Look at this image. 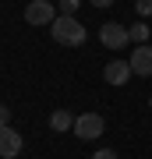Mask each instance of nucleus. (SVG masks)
<instances>
[{
	"label": "nucleus",
	"instance_id": "obj_3",
	"mask_svg": "<svg viewBox=\"0 0 152 159\" xmlns=\"http://www.w3.org/2000/svg\"><path fill=\"white\" fill-rule=\"evenodd\" d=\"M25 21L28 25H53L57 21V7L50 0H32V4L25 7Z\"/></svg>",
	"mask_w": 152,
	"mask_h": 159
},
{
	"label": "nucleus",
	"instance_id": "obj_13",
	"mask_svg": "<svg viewBox=\"0 0 152 159\" xmlns=\"http://www.w3.org/2000/svg\"><path fill=\"white\" fill-rule=\"evenodd\" d=\"M92 159H117V152H113V148H99Z\"/></svg>",
	"mask_w": 152,
	"mask_h": 159
},
{
	"label": "nucleus",
	"instance_id": "obj_1",
	"mask_svg": "<svg viewBox=\"0 0 152 159\" xmlns=\"http://www.w3.org/2000/svg\"><path fill=\"white\" fill-rule=\"evenodd\" d=\"M50 35H53V43H60V46H81L89 39L85 25L74 14H57V21L50 25Z\"/></svg>",
	"mask_w": 152,
	"mask_h": 159
},
{
	"label": "nucleus",
	"instance_id": "obj_9",
	"mask_svg": "<svg viewBox=\"0 0 152 159\" xmlns=\"http://www.w3.org/2000/svg\"><path fill=\"white\" fill-rule=\"evenodd\" d=\"M127 35H131V43H135V46L149 43V25H145V21H135V25L127 29Z\"/></svg>",
	"mask_w": 152,
	"mask_h": 159
},
{
	"label": "nucleus",
	"instance_id": "obj_4",
	"mask_svg": "<svg viewBox=\"0 0 152 159\" xmlns=\"http://www.w3.org/2000/svg\"><path fill=\"white\" fill-rule=\"evenodd\" d=\"M103 127H106V120H103L99 113H81L78 120H74V134L81 138V142H92V138L103 134Z\"/></svg>",
	"mask_w": 152,
	"mask_h": 159
},
{
	"label": "nucleus",
	"instance_id": "obj_14",
	"mask_svg": "<svg viewBox=\"0 0 152 159\" xmlns=\"http://www.w3.org/2000/svg\"><path fill=\"white\" fill-rule=\"evenodd\" d=\"M89 4H92V7H110L113 0H89Z\"/></svg>",
	"mask_w": 152,
	"mask_h": 159
},
{
	"label": "nucleus",
	"instance_id": "obj_5",
	"mask_svg": "<svg viewBox=\"0 0 152 159\" xmlns=\"http://www.w3.org/2000/svg\"><path fill=\"white\" fill-rule=\"evenodd\" d=\"M127 64H131V71H135V74L152 78V46H149V43L135 46V50H131V57H127Z\"/></svg>",
	"mask_w": 152,
	"mask_h": 159
},
{
	"label": "nucleus",
	"instance_id": "obj_11",
	"mask_svg": "<svg viewBox=\"0 0 152 159\" xmlns=\"http://www.w3.org/2000/svg\"><path fill=\"white\" fill-rule=\"evenodd\" d=\"M78 4H81V0H60L57 7H60V14H74V11H78Z\"/></svg>",
	"mask_w": 152,
	"mask_h": 159
},
{
	"label": "nucleus",
	"instance_id": "obj_10",
	"mask_svg": "<svg viewBox=\"0 0 152 159\" xmlns=\"http://www.w3.org/2000/svg\"><path fill=\"white\" fill-rule=\"evenodd\" d=\"M135 11H138V18H149L152 14V0H135Z\"/></svg>",
	"mask_w": 152,
	"mask_h": 159
},
{
	"label": "nucleus",
	"instance_id": "obj_12",
	"mask_svg": "<svg viewBox=\"0 0 152 159\" xmlns=\"http://www.w3.org/2000/svg\"><path fill=\"white\" fill-rule=\"evenodd\" d=\"M11 124V106H0V127Z\"/></svg>",
	"mask_w": 152,
	"mask_h": 159
},
{
	"label": "nucleus",
	"instance_id": "obj_6",
	"mask_svg": "<svg viewBox=\"0 0 152 159\" xmlns=\"http://www.w3.org/2000/svg\"><path fill=\"white\" fill-rule=\"evenodd\" d=\"M18 152H21V134L7 124V127H0V159H14Z\"/></svg>",
	"mask_w": 152,
	"mask_h": 159
},
{
	"label": "nucleus",
	"instance_id": "obj_7",
	"mask_svg": "<svg viewBox=\"0 0 152 159\" xmlns=\"http://www.w3.org/2000/svg\"><path fill=\"white\" fill-rule=\"evenodd\" d=\"M131 74H135V71H131V64H127V60H110L106 67H103V78H106L110 85H127Z\"/></svg>",
	"mask_w": 152,
	"mask_h": 159
},
{
	"label": "nucleus",
	"instance_id": "obj_8",
	"mask_svg": "<svg viewBox=\"0 0 152 159\" xmlns=\"http://www.w3.org/2000/svg\"><path fill=\"white\" fill-rule=\"evenodd\" d=\"M74 120L78 117H74L71 110H53L50 113V127L53 131H74Z\"/></svg>",
	"mask_w": 152,
	"mask_h": 159
},
{
	"label": "nucleus",
	"instance_id": "obj_2",
	"mask_svg": "<svg viewBox=\"0 0 152 159\" xmlns=\"http://www.w3.org/2000/svg\"><path fill=\"white\" fill-rule=\"evenodd\" d=\"M99 43L106 46V50H124V46L131 43V35H127V29L120 21H106L99 29Z\"/></svg>",
	"mask_w": 152,
	"mask_h": 159
}]
</instances>
